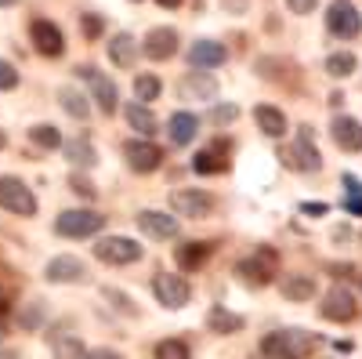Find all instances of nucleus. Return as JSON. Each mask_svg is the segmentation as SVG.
I'll return each mask as SVG.
<instances>
[{"mask_svg": "<svg viewBox=\"0 0 362 359\" xmlns=\"http://www.w3.org/2000/svg\"><path fill=\"white\" fill-rule=\"evenodd\" d=\"M0 207H4L8 215H18V218H33L37 215V196L25 182L18 178H0Z\"/></svg>", "mask_w": 362, "mask_h": 359, "instance_id": "3", "label": "nucleus"}, {"mask_svg": "<svg viewBox=\"0 0 362 359\" xmlns=\"http://www.w3.org/2000/svg\"><path fill=\"white\" fill-rule=\"evenodd\" d=\"M138 225H141V232H148L153 239H174L177 236V218L163 215V211H141Z\"/></svg>", "mask_w": 362, "mask_h": 359, "instance_id": "18", "label": "nucleus"}, {"mask_svg": "<svg viewBox=\"0 0 362 359\" xmlns=\"http://www.w3.org/2000/svg\"><path fill=\"white\" fill-rule=\"evenodd\" d=\"M286 4H290V11H293V15H308V11L319 4V0H286Z\"/></svg>", "mask_w": 362, "mask_h": 359, "instance_id": "42", "label": "nucleus"}, {"mask_svg": "<svg viewBox=\"0 0 362 359\" xmlns=\"http://www.w3.org/2000/svg\"><path fill=\"white\" fill-rule=\"evenodd\" d=\"M326 73L337 76V80L351 76V73H355V55H351V51H334V55L326 58Z\"/></svg>", "mask_w": 362, "mask_h": 359, "instance_id": "31", "label": "nucleus"}, {"mask_svg": "<svg viewBox=\"0 0 362 359\" xmlns=\"http://www.w3.org/2000/svg\"><path fill=\"white\" fill-rule=\"evenodd\" d=\"M141 254H145V247L134 244L131 236H102L95 244V258L105 265H134V261H141Z\"/></svg>", "mask_w": 362, "mask_h": 359, "instance_id": "4", "label": "nucleus"}, {"mask_svg": "<svg viewBox=\"0 0 362 359\" xmlns=\"http://www.w3.org/2000/svg\"><path fill=\"white\" fill-rule=\"evenodd\" d=\"M87 359H124L119 352H112V348H98V352H90Z\"/></svg>", "mask_w": 362, "mask_h": 359, "instance_id": "45", "label": "nucleus"}, {"mask_svg": "<svg viewBox=\"0 0 362 359\" xmlns=\"http://www.w3.org/2000/svg\"><path fill=\"white\" fill-rule=\"evenodd\" d=\"M0 341H4V331H0Z\"/></svg>", "mask_w": 362, "mask_h": 359, "instance_id": "50", "label": "nucleus"}, {"mask_svg": "<svg viewBox=\"0 0 362 359\" xmlns=\"http://www.w3.org/2000/svg\"><path fill=\"white\" fill-rule=\"evenodd\" d=\"M218 200L203 193V189H174L170 193V211L174 215H185V218H210L214 215Z\"/></svg>", "mask_w": 362, "mask_h": 359, "instance_id": "7", "label": "nucleus"}, {"mask_svg": "<svg viewBox=\"0 0 362 359\" xmlns=\"http://www.w3.org/2000/svg\"><path fill=\"white\" fill-rule=\"evenodd\" d=\"M243 316H239V312H228V309H210L206 312V331H214V334H239V331H243Z\"/></svg>", "mask_w": 362, "mask_h": 359, "instance_id": "24", "label": "nucleus"}, {"mask_svg": "<svg viewBox=\"0 0 362 359\" xmlns=\"http://www.w3.org/2000/svg\"><path fill=\"white\" fill-rule=\"evenodd\" d=\"M254 120H257V127L268 135V138H283L286 135V116L279 106H257L254 109Z\"/></svg>", "mask_w": 362, "mask_h": 359, "instance_id": "22", "label": "nucleus"}, {"mask_svg": "<svg viewBox=\"0 0 362 359\" xmlns=\"http://www.w3.org/2000/svg\"><path fill=\"white\" fill-rule=\"evenodd\" d=\"M4 145H8V135H4V131H0V149H4Z\"/></svg>", "mask_w": 362, "mask_h": 359, "instance_id": "49", "label": "nucleus"}, {"mask_svg": "<svg viewBox=\"0 0 362 359\" xmlns=\"http://www.w3.org/2000/svg\"><path fill=\"white\" fill-rule=\"evenodd\" d=\"M44 280L47 283H87V265L76 254H58L47 261Z\"/></svg>", "mask_w": 362, "mask_h": 359, "instance_id": "10", "label": "nucleus"}, {"mask_svg": "<svg viewBox=\"0 0 362 359\" xmlns=\"http://www.w3.org/2000/svg\"><path fill=\"white\" fill-rule=\"evenodd\" d=\"M0 359H18V352H0Z\"/></svg>", "mask_w": 362, "mask_h": 359, "instance_id": "47", "label": "nucleus"}, {"mask_svg": "<svg viewBox=\"0 0 362 359\" xmlns=\"http://www.w3.org/2000/svg\"><path fill=\"white\" fill-rule=\"evenodd\" d=\"M160 91H163V84H160L153 73H141V76H134V98H138L141 106L156 102V98H160Z\"/></svg>", "mask_w": 362, "mask_h": 359, "instance_id": "30", "label": "nucleus"}, {"mask_svg": "<svg viewBox=\"0 0 362 359\" xmlns=\"http://www.w3.org/2000/svg\"><path fill=\"white\" fill-rule=\"evenodd\" d=\"M29 37H33V47H37L40 55H47V58H58V55L66 51L62 29H58L54 22H47V18H37L33 25H29Z\"/></svg>", "mask_w": 362, "mask_h": 359, "instance_id": "12", "label": "nucleus"}, {"mask_svg": "<svg viewBox=\"0 0 362 359\" xmlns=\"http://www.w3.org/2000/svg\"><path fill=\"white\" fill-rule=\"evenodd\" d=\"M192 171L196 174H218V171H225V156H218V145L199 149V153L192 156Z\"/></svg>", "mask_w": 362, "mask_h": 359, "instance_id": "28", "label": "nucleus"}, {"mask_svg": "<svg viewBox=\"0 0 362 359\" xmlns=\"http://www.w3.org/2000/svg\"><path fill=\"white\" fill-rule=\"evenodd\" d=\"M124 116H127V124H131L138 135H156V131H160V120L153 116V109L141 106V102H127Z\"/></svg>", "mask_w": 362, "mask_h": 359, "instance_id": "25", "label": "nucleus"}, {"mask_svg": "<svg viewBox=\"0 0 362 359\" xmlns=\"http://www.w3.org/2000/svg\"><path fill=\"white\" fill-rule=\"evenodd\" d=\"M235 116H239L235 106H214V109H210V120H214V124H232Z\"/></svg>", "mask_w": 362, "mask_h": 359, "instance_id": "38", "label": "nucleus"}, {"mask_svg": "<svg viewBox=\"0 0 362 359\" xmlns=\"http://www.w3.org/2000/svg\"><path fill=\"white\" fill-rule=\"evenodd\" d=\"M69 189H73V193H80L83 200H95V196H98L95 182H90L87 174H73V178H69Z\"/></svg>", "mask_w": 362, "mask_h": 359, "instance_id": "36", "label": "nucleus"}, {"mask_svg": "<svg viewBox=\"0 0 362 359\" xmlns=\"http://www.w3.org/2000/svg\"><path fill=\"white\" fill-rule=\"evenodd\" d=\"M124 156H127V164H131L138 174H148V171H156V167L163 164V149H156L153 142L131 138V142L124 145Z\"/></svg>", "mask_w": 362, "mask_h": 359, "instance_id": "13", "label": "nucleus"}, {"mask_svg": "<svg viewBox=\"0 0 362 359\" xmlns=\"http://www.w3.org/2000/svg\"><path fill=\"white\" fill-rule=\"evenodd\" d=\"M83 33L95 40V37L102 33V18H98V15H83Z\"/></svg>", "mask_w": 362, "mask_h": 359, "instance_id": "40", "label": "nucleus"}, {"mask_svg": "<svg viewBox=\"0 0 362 359\" xmlns=\"http://www.w3.org/2000/svg\"><path fill=\"white\" fill-rule=\"evenodd\" d=\"M156 359H192L189 345L185 341H177V338H163L156 345Z\"/></svg>", "mask_w": 362, "mask_h": 359, "instance_id": "34", "label": "nucleus"}, {"mask_svg": "<svg viewBox=\"0 0 362 359\" xmlns=\"http://www.w3.org/2000/svg\"><path fill=\"white\" fill-rule=\"evenodd\" d=\"M358 283H362V276H358Z\"/></svg>", "mask_w": 362, "mask_h": 359, "instance_id": "51", "label": "nucleus"}, {"mask_svg": "<svg viewBox=\"0 0 362 359\" xmlns=\"http://www.w3.org/2000/svg\"><path fill=\"white\" fill-rule=\"evenodd\" d=\"M326 319H334V323H351L358 316V302H355V294L348 287H334L326 297H322V309H319Z\"/></svg>", "mask_w": 362, "mask_h": 359, "instance_id": "11", "label": "nucleus"}, {"mask_svg": "<svg viewBox=\"0 0 362 359\" xmlns=\"http://www.w3.org/2000/svg\"><path fill=\"white\" fill-rule=\"evenodd\" d=\"M153 294H156V302L163 309H185L189 297H192V287H189L185 276H177V273H156Z\"/></svg>", "mask_w": 362, "mask_h": 359, "instance_id": "6", "label": "nucleus"}, {"mask_svg": "<svg viewBox=\"0 0 362 359\" xmlns=\"http://www.w3.org/2000/svg\"><path fill=\"white\" fill-rule=\"evenodd\" d=\"M300 215H308V218H322V215H326V203H300Z\"/></svg>", "mask_w": 362, "mask_h": 359, "instance_id": "43", "label": "nucleus"}, {"mask_svg": "<svg viewBox=\"0 0 362 359\" xmlns=\"http://www.w3.org/2000/svg\"><path fill=\"white\" fill-rule=\"evenodd\" d=\"M344 186H348V203L344 207H348L351 215H362V186L355 182L351 174H344Z\"/></svg>", "mask_w": 362, "mask_h": 359, "instance_id": "35", "label": "nucleus"}, {"mask_svg": "<svg viewBox=\"0 0 362 359\" xmlns=\"http://www.w3.org/2000/svg\"><path fill=\"white\" fill-rule=\"evenodd\" d=\"M177 91H181V98H199V102H210V98H218V80L210 76V73H203V69H192L189 76H181Z\"/></svg>", "mask_w": 362, "mask_h": 359, "instance_id": "14", "label": "nucleus"}, {"mask_svg": "<svg viewBox=\"0 0 362 359\" xmlns=\"http://www.w3.org/2000/svg\"><path fill=\"white\" fill-rule=\"evenodd\" d=\"M90 95H95V106H98L105 116H112V113L119 109L116 84H112L109 76H102V73H95V76H90Z\"/></svg>", "mask_w": 362, "mask_h": 359, "instance_id": "20", "label": "nucleus"}, {"mask_svg": "<svg viewBox=\"0 0 362 359\" xmlns=\"http://www.w3.org/2000/svg\"><path fill=\"white\" fill-rule=\"evenodd\" d=\"M329 273H334V280H348V276L355 273V268H351V265H334Z\"/></svg>", "mask_w": 362, "mask_h": 359, "instance_id": "44", "label": "nucleus"}, {"mask_svg": "<svg viewBox=\"0 0 362 359\" xmlns=\"http://www.w3.org/2000/svg\"><path fill=\"white\" fill-rule=\"evenodd\" d=\"M315 345H319L315 334L290 326V331L268 334V338L261 341V352H264V359H308V355L315 352Z\"/></svg>", "mask_w": 362, "mask_h": 359, "instance_id": "1", "label": "nucleus"}, {"mask_svg": "<svg viewBox=\"0 0 362 359\" xmlns=\"http://www.w3.org/2000/svg\"><path fill=\"white\" fill-rule=\"evenodd\" d=\"M58 102H62V109H66L69 116H76V120H87V113H90L87 98L76 91V87H62V91H58Z\"/></svg>", "mask_w": 362, "mask_h": 359, "instance_id": "29", "label": "nucleus"}, {"mask_svg": "<svg viewBox=\"0 0 362 359\" xmlns=\"http://www.w3.org/2000/svg\"><path fill=\"white\" fill-rule=\"evenodd\" d=\"M109 58H112V66H119V69H134V58H138L134 37L131 33H116L109 40Z\"/></svg>", "mask_w": 362, "mask_h": 359, "instance_id": "23", "label": "nucleus"}, {"mask_svg": "<svg viewBox=\"0 0 362 359\" xmlns=\"http://www.w3.org/2000/svg\"><path fill=\"white\" fill-rule=\"evenodd\" d=\"M11 4H18V0H0V8H11Z\"/></svg>", "mask_w": 362, "mask_h": 359, "instance_id": "48", "label": "nucleus"}, {"mask_svg": "<svg viewBox=\"0 0 362 359\" xmlns=\"http://www.w3.org/2000/svg\"><path fill=\"white\" fill-rule=\"evenodd\" d=\"M283 160H286V167H293V171H312V174L322 167V156H319V149H315L308 127H300V131H297V142L283 153Z\"/></svg>", "mask_w": 362, "mask_h": 359, "instance_id": "8", "label": "nucleus"}, {"mask_svg": "<svg viewBox=\"0 0 362 359\" xmlns=\"http://www.w3.org/2000/svg\"><path fill=\"white\" fill-rule=\"evenodd\" d=\"M221 8H225L228 15H247V8H250V0H221Z\"/></svg>", "mask_w": 362, "mask_h": 359, "instance_id": "41", "label": "nucleus"}, {"mask_svg": "<svg viewBox=\"0 0 362 359\" xmlns=\"http://www.w3.org/2000/svg\"><path fill=\"white\" fill-rule=\"evenodd\" d=\"M54 359H87L80 338H54Z\"/></svg>", "mask_w": 362, "mask_h": 359, "instance_id": "33", "label": "nucleus"}, {"mask_svg": "<svg viewBox=\"0 0 362 359\" xmlns=\"http://www.w3.org/2000/svg\"><path fill=\"white\" fill-rule=\"evenodd\" d=\"M102 229H105V215H98V211H62L54 222V232L66 239H83Z\"/></svg>", "mask_w": 362, "mask_h": 359, "instance_id": "5", "label": "nucleus"}, {"mask_svg": "<svg viewBox=\"0 0 362 359\" xmlns=\"http://www.w3.org/2000/svg\"><path fill=\"white\" fill-rule=\"evenodd\" d=\"M326 29L334 37H341V40H351V37H358L362 18H358V11L348 4V0H334V8L326 11Z\"/></svg>", "mask_w": 362, "mask_h": 359, "instance_id": "9", "label": "nucleus"}, {"mask_svg": "<svg viewBox=\"0 0 362 359\" xmlns=\"http://www.w3.org/2000/svg\"><path fill=\"white\" fill-rule=\"evenodd\" d=\"M167 135H170V142L174 145H189L196 135H199V120L192 116V113H174L170 120H167Z\"/></svg>", "mask_w": 362, "mask_h": 359, "instance_id": "19", "label": "nucleus"}, {"mask_svg": "<svg viewBox=\"0 0 362 359\" xmlns=\"http://www.w3.org/2000/svg\"><path fill=\"white\" fill-rule=\"evenodd\" d=\"M279 290L286 294V302H308L315 297V280L308 273H290L279 280Z\"/></svg>", "mask_w": 362, "mask_h": 359, "instance_id": "21", "label": "nucleus"}, {"mask_svg": "<svg viewBox=\"0 0 362 359\" xmlns=\"http://www.w3.org/2000/svg\"><path fill=\"white\" fill-rule=\"evenodd\" d=\"M102 294H105V297H109V302H112V305H116V309H119V312H134V305H131V302H127V294H119V290H112V287H105V290H102Z\"/></svg>", "mask_w": 362, "mask_h": 359, "instance_id": "39", "label": "nucleus"}, {"mask_svg": "<svg viewBox=\"0 0 362 359\" xmlns=\"http://www.w3.org/2000/svg\"><path fill=\"white\" fill-rule=\"evenodd\" d=\"M15 84H18V69H15L11 62H4V58H0V91H11Z\"/></svg>", "mask_w": 362, "mask_h": 359, "instance_id": "37", "label": "nucleus"}, {"mask_svg": "<svg viewBox=\"0 0 362 359\" xmlns=\"http://www.w3.org/2000/svg\"><path fill=\"white\" fill-rule=\"evenodd\" d=\"M279 273V254L272 247H257L250 258H239L235 261V276L243 280L247 287H268Z\"/></svg>", "mask_w": 362, "mask_h": 359, "instance_id": "2", "label": "nucleus"}, {"mask_svg": "<svg viewBox=\"0 0 362 359\" xmlns=\"http://www.w3.org/2000/svg\"><path fill=\"white\" fill-rule=\"evenodd\" d=\"M134 4H138V0H134Z\"/></svg>", "mask_w": 362, "mask_h": 359, "instance_id": "52", "label": "nucleus"}, {"mask_svg": "<svg viewBox=\"0 0 362 359\" xmlns=\"http://www.w3.org/2000/svg\"><path fill=\"white\" fill-rule=\"evenodd\" d=\"M225 58H228V51L218 40H196L189 47V66L192 69H214V66L225 62Z\"/></svg>", "mask_w": 362, "mask_h": 359, "instance_id": "16", "label": "nucleus"}, {"mask_svg": "<svg viewBox=\"0 0 362 359\" xmlns=\"http://www.w3.org/2000/svg\"><path fill=\"white\" fill-rule=\"evenodd\" d=\"M141 51L153 58V62H163V58H170L174 51H177V29H153V33L145 37V44H141Z\"/></svg>", "mask_w": 362, "mask_h": 359, "instance_id": "17", "label": "nucleus"}, {"mask_svg": "<svg viewBox=\"0 0 362 359\" xmlns=\"http://www.w3.org/2000/svg\"><path fill=\"white\" fill-rule=\"evenodd\" d=\"M29 138H33V145H40V149H58L62 145V135H58L54 124H33L29 127Z\"/></svg>", "mask_w": 362, "mask_h": 359, "instance_id": "32", "label": "nucleus"}, {"mask_svg": "<svg viewBox=\"0 0 362 359\" xmlns=\"http://www.w3.org/2000/svg\"><path fill=\"white\" fill-rule=\"evenodd\" d=\"M62 145H66V160H69L73 167H95V164H98L95 145H90L87 138H69V142H62Z\"/></svg>", "mask_w": 362, "mask_h": 359, "instance_id": "26", "label": "nucleus"}, {"mask_svg": "<svg viewBox=\"0 0 362 359\" xmlns=\"http://www.w3.org/2000/svg\"><path fill=\"white\" fill-rule=\"evenodd\" d=\"M156 4H160V8H177L181 0H156Z\"/></svg>", "mask_w": 362, "mask_h": 359, "instance_id": "46", "label": "nucleus"}, {"mask_svg": "<svg viewBox=\"0 0 362 359\" xmlns=\"http://www.w3.org/2000/svg\"><path fill=\"white\" fill-rule=\"evenodd\" d=\"M329 138H334L344 153H358V149H362V124L355 116H334V124H329Z\"/></svg>", "mask_w": 362, "mask_h": 359, "instance_id": "15", "label": "nucleus"}, {"mask_svg": "<svg viewBox=\"0 0 362 359\" xmlns=\"http://www.w3.org/2000/svg\"><path fill=\"white\" fill-rule=\"evenodd\" d=\"M210 251H214V244H206V239H203V244H181L177 247V265L185 268V273H196V268L206 261Z\"/></svg>", "mask_w": 362, "mask_h": 359, "instance_id": "27", "label": "nucleus"}]
</instances>
